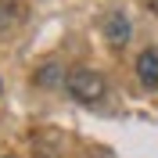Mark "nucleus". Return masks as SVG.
I'll return each instance as SVG.
<instances>
[{"label":"nucleus","instance_id":"obj_1","mask_svg":"<svg viewBox=\"0 0 158 158\" xmlns=\"http://www.w3.org/2000/svg\"><path fill=\"white\" fill-rule=\"evenodd\" d=\"M65 90H69L79 104H97V101L104 97V79H101L97 72L79 69V72H72V76L65 79Z\"/></svg>","mask_w":158,"mask_h":158},{"label":"nucleus","instance_id":"obj_2","mask_svg":"<svg viewBox=\"0 0 158 158\" xmlns=\"http://www.w3.org/2000/svg\"><path fill=\"white\" fill-rule=\"evenodd\" d=\"M137 76L144 79V86L158 90V47H148L137 58Z\"/></svg>","mask_w":158,"mask_h":158},{"label":"nucleus","instance_id":"obj_3","mask_svg":"<svg viewBox=\"0 0 158 158\" xmlns=\"http://www.w3.org/2000/svg\"><path fill=\"white\" fill-rule=\"evenodd\" d=\"M104 36H108L111 47H122V43L129 40V22H126V15H111V18L104 22Z\"/></svg>","mask_w":158,"mask_h":158},{"label":"nucleus","instance_id":"obj_4","mask_svg":"<svg viewBox=\"0 0 158 158\" xmlns=\"http://www.w3.org/2000/svg\"><path fill=\"white\" fill-rule=\"evenodd\" d=\"M148 7H151V11H158V0H148Z\"/></svg>","mask_w":158,"mask_h":158}]
</instances>
